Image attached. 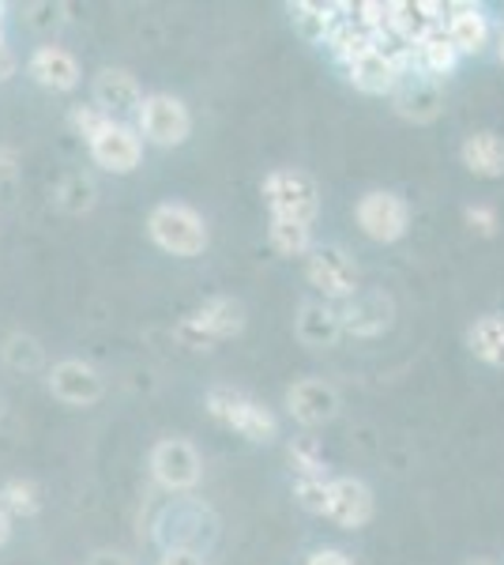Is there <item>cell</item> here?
Instances as JSON below:
<instances>
[{
    "label": "cell",
    "mask_w": 504,
    "mask_h": 565,
    "mask_svg": "<svg viewBox=\"0 0 504 565\" xmlns=\"http://www.w3.org/2000/svg\"><path fill=\"white\" fill-rule=\"evenodd\" d=\"M245 332V306L230 295L207 298L200 309H192L189 317H181L173 324V340L189 351H211L223 340H234V335Z\"/></svg>",
    "instance_id": "6da1fadb"
},
{
    "label": "cell",
    "mask_w": 504,
    "mask_h": 565,
    "mask_svg": "<svg viewBox=\"0 0 504 565\" xmlns=\"http://www.w3.org/2000/svg\"><path fill=\"white\" fill-rule=\"evenodd\" d=\"M260 193H264V204H268L271 218H290V223H305V226L317 223L320 189L309 170H298V167L271 170V174L264 178Z\"/></svg>",
    "instance_id": "7a4b0ae2"
},
{
    "label": "cell",
    "mask_w": 504,
    "mask_h": 565,
    "mask_svg": "<svg viewBox=\"0 0 504 565\" xmlns=\"http://www.w3.org/2000/svg\"><path fill=\"white\" fill-rule=\"evenodd\" d=\"M207 415L223 423L226 430H237L253 445H271L279 437V418L260 399L245 396L237 388H211L207 392Z\"/></svg>",
    "instance_id": "3957f363"
},
{
    "label": "cell",
    "mask_w": 504,
    "mask_h": 565,
    "mask_svg": "<svg viewBox=\"0 0 504 565\" xmlns=\"http://www.w3.org/2000/svg\"><path fill=\"white\" fill-rule=\"evenodd\" d=\"M148 234L162 253H170V257H185V260L200 257L211 242L204 215L189 204H173V200L159 204L148 215Z\"/></svg>",
    "instance_id": "277c9868"
},
{
    "label": "cell",
    "mask_w": 504,
    "mask_h": 565,
    "mask_svg": "<svg viewBox=\"0 0 504 565\" xmlns=\"http://www.w3.org/2000/svg\"><path fill=\"white\" fill-rule=\"evenodd\" d=\"M305 276L324 295V302H346L357 295V264L343 245H313L305 257Z\"/></svg>",
    "instance_id": "5b68a950"
},
{
    "label": "cell",
    "mask_w": 504,
    "mask_h": 565,
    "mask_svg": "<svg viewBox=\"0 0 504 565\" xmlns=\"http://www.w3.org/2000/svg\"><path fill=\"white\" fill-rule=\"evenodd\" d=\"M354 218H357V226H362L365 238L388 245V242H399L403 234H407L410 207H407V200H403L399 193H392V189H373V193H365L362 200H357Z\"/></svg>",
    "instance_id": "8992f818"
},
{
    "label": "cell",
    "mask_w": 504,
    "mask_h": 565,
    "mask_svg": "<svg viewBox=\"0 0 504 565\" xmlns=\"http://www.w3.org/2000/svg\"><path fill=\"white\" fill-rule=\"evenodd\" d=\"M151 476L159 479V487L185 494V490H196L200 476H204V460L185 437H162L151 449Z\"/></svg>",
    "instance_id": "52a82bcc"
},
{
    "label": "cell",
    "mask_w": 504,
    "mask_h": 565,
    "mask_svg": "<svg viewBox=\"0 0 504 565\" xmlns=\"http://www.w3.org/2000/svg\"><path fill=\"white\" fill-rule=\"evenodd\" d=\"M192 132V114L173 95H143L140 106V136L154 148H178Z\"/></svg>",
    "instance_id": "ba28073f"
},
{
    "label": "cell",
    "mask_w": 504,
    "mask_h": 565,
    "mask_svg": "<svg viewBox=\"0 0 504 565\" xmlns=\"http://www.w3.org/2000/svg\"><path fill=\"white\" fill-rule=\"evenodd\" d=\"M87 148H90L95 167H103L106 174H132L143 159L140 129H132V125H125V121H109Z\"/></svg>",
    "instance_id": "9c48e42d"
},
{
    "label": "cell",
    "mask_w": 504,
    "mask_h": 565,
    "mask_svg": "<svg viewBox=\"0 0 504 565\" xmlns=\"http://www.w3.org/2000/svg\"><path fill=\"white\" fill-rule=\"evenodd\" d=\"M373 513H377V498H373V490L365 487L362 479L354 476H339L328 482V509L324 516L339 527H346V532H357V527H365L373 521Z\"/></svg>",
    "instance_id": "30bf717a"
},
{
    "label": "cell",
    "mask_w": 504,
    "mask_h": 565,
    "mask_svg": "<svg viewBox=\"0 0 504 565\" xmlns=\"http://www.w3.org/2000/svg\"><path fill=\"white\" fill-rule=\"evenodd\" d=\"M50 392L68 407H90L103 399L106 392V377L98 373L90 362L79 359H64L50 370Z\"/></svg>",
    "instance_id": "8fae6325"
},
{
    "label": "cell",
    "mask_w": 504,
    "mask_h": 565,
    "mask_svg": "<svg viewBox=\"0 0 504 565\" xmlns=\"http://www.w3.org/2000/svg\"><path fill=\"white\" fill-rule=\"evenodd\" d=\"M339 392L335 385H328V381L320 377H305V381H294V385L287 388V412L294 423L301 426H324L332 423V418L339 415Z\"/></svg>",
    "instance_id": "7c38bea8"
},
{
    "label": "cell",
    "mask_w": 504,
    "mask_h": 565,
    "mask_svg": "<svg viewBox=\"0 0 504 565\" xmlns=\"http://www.w3.org/2000/svg\"><path fill=\"white\" fill-rule=\"evenodd\" d=\"M392 103H396V114L407 117V121H433L437 114L444 109V95H441V84L426 72H403L396 90H392Z\"/></svg>",
    "instance_id": "4fadbf2b"
},
{
    "label": "cell",
    "mask_w": 504,
    "mask_h": 565,
    "mask_svg": "<svg viewBox=\"0 0 504 565\" xmlns=\"http://www.w3.org/2000/svg\"><path fill=\"white\" fill-rule=\"evenodd\" d=\"M392 313H396V306H392V298L384 295V290H357V295L346 298V306L339 309L343 332L362 335V340L380 335L384 328L392 324Z\"/></svg>",
    "instance_id": "5bb4252c"
},
{
    "label": "cell",
    "mask_w": 504,
    "mask_h": 565,
    "mask_svg": "<svg viewBox=\"0 0 504 565\" xmlns=\"http://www.w3.org/2000/svg\"><path fill=\"white\" fill-rule=\"evenodd\" d=\"M95 106L109 121H121L125 114H140L143 90L128 68H103L95 76Z\"/></svg>",
    "instance_id": "9a60e30c"
},
{
    "label": "cell",
    "mask_w": 504,
    "mask_h": 565,
    "mask_svg": "<svg viewBox=\"0 0 504 565\" xmlns=\"http://www.w3.org/2000/svg\"><path fill=\"white\" fill-rule=\"evenodd\" d=\"M294 335L301 348L309 351H328L343 340V317L332 302H305L294 317Z\"/></svg>",
    "instance_id": "2e32d148"
},
{
    "label": "cell",
    "mask_w": 504,
    "mask_h": 565,
    "mask_svg": "<svg viewBox=\"0 0 504 565\" xmlns=\"http://www.w3.org/2000/svg\"><path fill=\"white\" fill-rule=\"evenodd\" d=\"M26 72H31L34 84H42L45 90H76L84 72H79V61L72 57L64 45H39L26 61Z\"/></svg>",
    "instance_id": "e0dca14e"
},
{
    "label": "cell",
    "mask_w": 504,
    "mask_h": 565,
    "mask_svg": "<svg viewBox=\"0 0 504 565\" xmlns=\"http://www.w3.org/2000/svg\"><path fill=\"white\" fill-rule=\"evenodd\" d=\"M448 39L463 53H482L490 42V20L479 4H448V23H444Z\"/></svg>",
    "instance_id": "ac0fdd59"
},
{
    "label": "cell",
    "mask_w": 504,
    "mask_h": 565,
    "mask_svg": "<svg viewBox=\"0 0 504 565\" xmlns=\"http://www.w3.org/2000/svg\"><path fill=\"white\" fill-rule=\"evenodd\" d=\"M346 76H351V84L362 90V95H392L399 84V68L384 57L377 45H373L369 53H362L354 65H346Z\"/></svg>",
    "instance_id": "d6986e66"
},
{
    "label": "cell",
    "mask_w": 504,
    "mask_h": 565,
    "mask_svg": "<svg viewBox=\"0 0 504 565\" xmlns=\"http://www.w3.org/2000/svg\"><path fill=\"white\" fill-rule=\"evenodd\" d=\"M460 159L474 178H504V140L497 132H471L460 148Z\"/></svg>",
    "instance_id": "ffe728a7"
},
{
    "label": "cell",
    "mask_w": 504,
    "mask_h": 565,
    "mask_svg": "<svg viewBox=\"0 0 504 565\" xmlns=\"http://www.w3.org/2000/svg\"><path fill=\"white\" fill-rule=\"evenodd\" d=\"M343 4H313V0H301V4H290V20H294V31L305 39L309 45H328L332 31L339 26L343 15Z\"/></svg>",
    "instance_id": "44dd1931"
},
{
    "label": "cell",
    "mask_w": 504,
    "mask_h": 565,
    "mask_svg": "<svg viewBox=\"0 0 504 565\" xmlns=\"http://www.w3.org/2000/svg\"><path fill=\"white\" fill-rule=\"evenodd\" d=\"M415 57H418V72H426V76H433V79L452 76L455 65H460V50L452 45L444 26H433V31L415 45Z\"/></svg>",
    "instance_id": "7402d4cb"
},
{
    "label": "cell",
    "mask_w": 504,
    "mask_h": 565,
    "mask_svg": "<svg viewBox=\"0 0 504 565\" xmlns=\"http://www.w3.org/2000/svg\"><path fill=\"white\" fill-rule=\"evenodd\" d=\"M467 348L474 351V359L490 362V366H504V317H479L471 324V332H467Z\"/></svg>",
    "instance_id": "603a6c76"
},
{
    "label": "cell",
    "mask_w": 504,
    "mask_h": 565,
    "mask_svg": "<svg viewBox=\"0 0 504 565\" xmlns=\"http://www.w3.org/2000/svg\"><path fill=\"white\" fill-rule=\"evenodd\" d=\"M268 242L279 257H309L313 253V226L305 223H290V218H271L268 226Z\"/></svg>",
    "instance_id": "cb8c5ba5"
},
{
    "label": "cell",
    "mask_w": 504,
    "mask_h": 565,
    "mask_svg": "<svg viewBox=\"0 0 504 565\" xmlns=\"http://www.w3.org/2000/svg\"><path fill=\"white\" fill-rule=\"evenodd\" d=\"M328 45H332V53L343 65H354L362 53H369L373 50V34L369 31H362L354 20H339V26L332 31V39H328Z\"/></svg>",
    "instance_id": "d4e9b609"
},
{
    "label": "cell",
    "mask_w": 504,
    "mask_h": 565,
    "mask_svg": "<svg viewBox=\"0 0 504 565\" xmlns=\"http://www.w3.org/2000/svg\"><path fill=\"white\" fill-rule=\"evenodd\" d=\"M287 460L298 479H324V452H320L317 437H294L287 445Z\"/></svg>",
    "instance_id": "484cf974"
},
{
    "label": "cell",
    "mask_w": 504,
    "mask_h": 565,
    "mask_svg": "<svg viewBox=\"0 0 504 565\" xmlns=\"http://www.w3.org/2000/svg\"><path fill=\"white\" fill-rule=\"evenodd\" d=\"M0 505L8 509V516H34L42 509V494L31 479H8L0 487Z\"/></svg>",
    "instance_id": "4316f807"
},
{
    "label": "cell",
    "mask_w": 504,
    "mask_h": 565,
    "mask_svg": "<svg viewBox=\"0 0 504 565\" xmlns=\"http://www.w3.org/2000/svg\"><path fill=\"white\" fill-rule=\"evenodd\" d=\"M4 362H8L12 370L34 373V370H42L45 351H42V343L34 340V335L15 332V335H8V340H4Z\"/></svg>",
    "instance_id": "83f0119b"
},
{
    "label": "cell",
    "mask_w": 504,
    "mask_h": 565,
    "mask_svg": "<svg viewBox=\"0 0 504 565\" xmlns=\"http://www.w3.org/2000/svg\"><path fill=\"white\" fill-rule=\"evenodd\" d=\"M57 204L64 207V212H87V207L95 204V185H90L87 178L72 174V178L57 189Z\"/></svg>",
    "instance_id": "f1b7e54d"
},
{
    "label": "cell",
    "mask_w": 504,
    "mask_h": 565,
    "mask_svg": "<svg viewBox=\"0 0 504 565\" xmlns=\"http://www.w3.org/2000/svg\"><path fill=\"white\" fill-rule=\"evenodd\" d=\"M328 482L332 479H294V501L305 513H317V516H324V509H328Z\"/></svg>",
    "instance_id": "f546056e"
},
{
    "label": "cell",
    "mask_w": 504,
    "mask_h": 565,
    "mask_svg": "<svg viewBox=\"0 0 504 565\" xmlns=\"http://www.w3.org/2000/svg\"><path fill=\"white\" fill-rule=\"evenodd\" d=\"M68 121H72V129H76V136H84V140L90 143L109 125V117L98 106H72Z\"/></svg>",
    "instance_id": "4dcf8cb0"
},
{
    "label": "cell",
    "mask_w": 504,
    "mask_h": 565,
    "mask_svg": "<svg viewBox=\"0 0 504 565\" xmlns=\"http://www.w3.org/2000/svg\"><path fill=\"white\" fill-rule=\"evenodd\" d=\"M463 218H467V226H471V231H479L482 238H493V234H497V212H493V207H485V204H471L463 212Z\"/></svg>",
    "instance_id": "1f68e13d"
},
{
    "label": "cell",
    "mask_w": 504,
    "mask_h": 565,
    "mask_svg": "<svg viewBox=\"0 0 504 565\" xmlns=\"http://www.w3.org/2000/svg\"><path fill=\"white\" fill-rule=\"evenodd\" d=\"M159 565H207L204 554L189 551V546H170V551H162Z\"/></svg>",
    "instance_id": "d6a6232c"
},
{
    "label": "cell",
    "mask_w": 504,
    "mask_h": 565,
    "mask_svg": "<svg viewBox=\"0 0 504 565\" xmlns=\"http://www.w3.org/2000/svg\"><path fill=\"white\" fill-rule=\"evenodd\" d=\"M305 565H354V562L346 558L343 551H332V546H324V551H313V554H309Z\"/></svg>",
    "instance_id": "836d02e7"
},
{
    "label": "cell",
    "mask_w": 504,
    "mask_h": 565,
    "mask_svg": "<svg viewBox=\"0 0 504 565\" xmlns=\"http://www.w3.org/2000/svg\"><path fill=\"white\" fill-rule=\"evenodd\" d=\"M15 68H20V57L12 53V45L0 42V84H8L15 76Z\"/></svg>",
    "instance_id": "e575fe53"
},
{
    "label": "cell",
    "mask_w": 504,
    "mask_h": 565,
    "mask_svg": "<svg viewBox=\"0 0 504 565\" xmlns=\"http://www.w3.org/2000/svg\"><path fill=\"white\" fill-rule=\"evenodd\" d=\"M12 540V516H8V509L0 505V546Z\"/></svg>",
    "instance_id": "d590c367"
},
{
    "label": "cell",
    "mask_w": 504,
    "mask_h": 565,
    "mask_svg": "<svg viewBox=\"0 0 504 565\" xmlns=\"http://www.w3.org/2000/svg\"><path fill=\"white\" fill-rule=\"evenodd\" d=\"M90 565H132V562L121 558V554H95V558H90Z\"/></svg>",
    "instance_id": "8d00e7d4"
},
{
    "label": "cell",
    "mask_w": 504,
    "mask_h": 565,
    "mask_svg": "<svg viewBox=\"0 0 504 565\" xmlns=\"http://www.w3.org/2000/svg\"><path fill=\"white\" fill-rule=\"evenodd\" d=\"M12 162H15V154L12 151H8V148H0V170H4V174H12Z\"/></svg>",
    "instance_id": "74e56055"
},
{
    "label": "cell",
    "mask_w": 504,
    "mask_h": 565,
    "mask_svg": "<svg viewBox=\"0 0 504 565\" xmlns=\"http://www.w3.org/2000/svg\"><path fill=\"white\" fill-rule=\"evenodd\" d=\"M463 565H497L493 558H471V562H463Z\"/></svg>",
    "instance_id": "f35d334b"
},
{
    "label": "cell",
    "mask_w": 504,
    "mask_h": 565,
    "mask_svg": "<svg viewBox=\"0 0 504 565\" xmlns=\"http://www.w3.org/2000/svg\"><path fill=\"white\" fill-rule=\"evenodd\" d=\"M497 57H501V65H504V34H501V42H497Z\"/></svg>",
    "instance_id": "ab89813d"
},
{
    "label": "cell",
    "mask_w": 504,
    "mask_h": 565,
    "mask_svg": "<svg viewBox=\"0 0 504 565\" xmlns=\"http://www.w3.org/2000/svg\"><path fill=\"white\" fill-rule=\"evenodd\" d=\"M0 12H4V4H0ZM0 42H4V39H0Z\"/></svg>",
    "instance_id": "60d3db41"
}]
</instances>
